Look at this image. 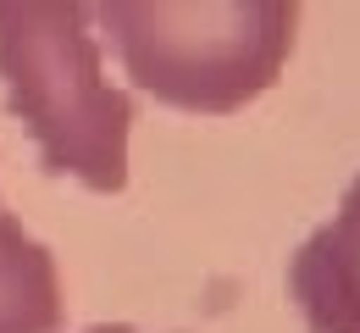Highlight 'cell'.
<instances>
[{"label":"cell","instance_id":"cell-1","mask_svg":"<svg viewBox=\"0 0 360 333\" xmlns=\"http://www.w3.org/2000/svg\"><path fill=\"white\" fill-rule=\"evenodd\" d=\"M0 84L45 172L94 194L128 189L134 100L100 67L89 0H0Z\"/></svg>","mask_w":360,"mask_h":333},{"label":"cell","instance_id":"cell-2","mask_svg":"<svg viewBox=\"0 0 360 333\" xmlns=\"http://www.w3.org/2000/svg\"><path fill=\"white\" fill-rule=\"evenodd\" d=\"M139 89L188 117H233L283 78L300 0H94Z\"/></svg>","mask_w":360,"mask_h":333},{"label":"cell","instance_id":"cell-3","mask_svg":"<svg viewBox=\"0 0 360 333\" xmlns=\"http://www.w3.org/2000/svg\"><path fill=\"white\" fill-rule=\"evenodd\" d=\"M288 300L311 333H360V172L338 211L288 256Z\"/></svg>","mask_w":360,"mask_h":333},{"label":"cell","instance_id":"cell-4","mask_svg":"<svg viewBox=\"0 0 360 333\" xmlns=\"http://www.w3.org/2000/svg\"><path fill=\"white\" fill-rule=\"evenodd\" d=\"M61 328V278L56 256L17 217H0V333Z\"/></svg>","mask_w":360,"mask_h":333},{"label":"cell","instance_id":"cell-5","mask_svg":"<svg viewBox=\"0 0 360 333\" xmlns=\"http://www.w3.org/2000/svg\"><path fill=\"white\" fill-rule=\"evenodd\" d=\"M84 333H139V328H128V322H100V328H84Z\"/></svg>","mask_w":360,"mask_h":333},{"label":"cell","instance_id":"cell-6","mask_svg":"<svg viewBox=\"0 0 360 333\" xmlns=\"http://www.w3.org/2000/svg\"><path fill=\"white\" fill-rule=\"evenodd\" d=\"M0 217H6V206H0Z\"/></svg>","mask_w":360,"mask_h":333}]
</instances>
